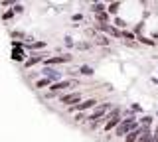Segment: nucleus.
<instances>
[{
  "instance_id": "obj_1",
  "label": "nucleus",
  "mask_w": 158,
  "mask_h": 142,
  "mask_svg": "<svg viewBox=\"0 0 158 142\" xmlns=\"http://www.w3.org/2000/svg\"><path fill=\"white\" fill-rule=\"evenodd\" d=\"M135 128H136L135 119H123L121 124L117 126V134L115 136H125V134H128V132H132Z\"/></svg>"
},
{
  "instance_id": "obj_21",
  "label": "nucleus",
  "mask_w": 158,
  "mask_h": 142,
  "mask_svg": "<svg viewBox=\"0 0 158 142\" xmlns=\"http://www.w3.org/2000/svg\"><path fill=\"white\" fill-rule=\"evenodd\" d=\"M152 140H154V142H158V128H156V132H154V136H152Z\"/></svg>"
},
{
  "instance_id": "obj_11",
  "label": "nucleus",
  "mask_w": 158,
  "mask_h": 142,
  "mask_svg": "<svg viewBox=\"0 0 158 142\" xmlns=\"http://www.w3.org/2000/svg\"><path fill=\"white\" fill-rule=\"evenodd\" d=\"M40 59H42V55H36V57H30V59L26 61V67H32L34 63H38Z\"/></svg>"
},
{
  "instance_id": "obj_9",
  "label": "nucleus",
  "mask_w": 158,
  "mask_h": 142,
  "mask_svg": "<svg viewBox=\"0 0 158 142\" xmlns=\"http://www.w3.org/2000/svg\"><path fill=\"white\" fill-rule=\"evenodd\" d=\"M91 10L95 12V14H103V10H105V4H93Z\"/></svg>"
},
{
  "instance_id": "obj_18",
  "label": "nucleus",
  "mask_w": 158,
  "mask_h": 142,
  "mask_svg": "<svg viewBox=\"0 0 158 142\" xmlns=\"http://www.w3.org/2000/svg\"><path fill=\"white\" fill-rule=\"evenodd\" d=\"M97 18H99L101 22H105V20H107V14H97Z\"/></svg>"
},
{
  "instance_id": "obj_2",
  "label": "nucleus",
  "mask_w": 158,
  "mask_h": 142,
  "mask_svg": "<svg viewBox=\"0 0 158 142\" xmlns=\"http://www.w3.org/2000/svg\"><path fill=\"white\" fill-rule=\"evenodd\" d=\"M73 85H75V81H57V83H53V85L49 87V91H52V93L65 91V89H69V87H73Z\"/></svg>"
},
{
  "instance_id": "obj_6",
  "label": "nucleus",
  "mask_w": 158,
  "mask_h": 142,
  "mask_svg": "<svg viewBox=\"0 0 158 142\" xmlns=\"http://www.w3.org/2000/svg\"><path fill=\"white\" fill-rule=\"evenodd\" d=\"M121 120H123V119H121L118 115H117V116H113V119H109V120H107V124H105V132H109L111 128H117V126L121 124Z\"/></svg>"
},
{
  "instance_id": "obj_17",
  "label": "nucleus",
  "mask_w": 158,
  "mask_h": 142,
  "mask_svg": "<svg viewBox=\"0 0 158 142\" xmlns=\"http://www.w3.org/2000/svg\"><path fill=\"white\" fill-rule=\"evenodd\" d=\"M142 122H144V126H146V124H150V122H152V119H150V116H144V119H142Z\"/></svg>"
},
{
  "instance_id": "obj_15",
  "label": "nucleus",
  "mask_w": 158,
  "mask_h": 142,
  "mask_svg": "<svg viewBox=\"0 0 158 142\" xmlns=\"http://www.w3.org/2000/svg\"><path fill=\"white\" fill-rule=\"evenodd\" d=\"M97 43H99V46H109V40H107L105 36H101V38L97 40Z\"/></svg>"
},
{
  "instance_id": "obj_13",
  "label": "nucleus",
  "mask_w": 158,
  "mask_h": 142,
  "mask_svg": "<svg viewBox=\"0 0 158 142\" xmlns=\"http://www.w3.org/2000/svg\"><path fill=\"white\" fill-rule=\"evenodd\" d=\"M79 73H81V75H91V73H93V69H91L89 65H83L81 69H79Z\"/></svg>"
},
{
  "instance_id": "obj_8",
  "label": "nucleus",
  "mask_w": 158,
  "mask_h": 142,
  "mask_svg": "<svg viewBox=\"0 0 158 142\" xmlns=\"http://www.w3.org/2000/svg\"><path fill=\"white\" fill-rule=\"evenodd\" d=\"M44 87H49V79H48V77H46V79L36 81V89H44Z\"/></svg>"
},
{
  "instance_id": "obj_5",
  "label": "nucleus",
  "mask_w": 158,
  "mask_h": 142,
  "mask_svg": "<svg viewBox=\"0 0 158 142\" xmlns=\"http://www.w3.org/2000/svg\"><path fill=\"white\" fill-rule=\"evenodd\" d=\"M81 99V93H69V95H63L61 97V103H65V105H71V103H75Z\"/></svg>"
},
{
  "instance_id": "obj_4",
  "label": "nucleus",
  "mask_w": 158,
  "mask_h": 142,
  "mask_svg": "<svg viewBox=\"0 0 158 142\" xmlns=\"http://www.w3.org/2000/svg\"><path fill=\"white\" fill-rule=\"evenodd\" d=\"M105 115H107V107H101V109H97V111L93 112L91 116H87V119L91 120V122H99V120H101Z\"/></svg>"
},
{
  "instance_id": "obj_7",
  "label": "nucleus",
  "mask_w": 158,
  "mask_h": 142,
  "mask_svg": "<svg viewBox=\"0 0 158 142\" xmlns=\"http://www.w3.org/2000/svg\"><path fill=\"white\" fill-rule=\"evenodd\" d=\"M71 57L69 55H59V57H52V59L46 61V65H56V63H63V61H69Z\"/></svg>"
},
{
  "instance_id": "obj_20",
  "label": "nucleus",
  "mask_w": 158,
  "mask_h": 142,
  "mask_svg": "<svg viewBox=\"0 0 158 142\" xmlns=\"http://www.w3.org/2000/svg\"><path fill=\"white\" fill-rule=\"evenodd\" d=\"M117 26H118V28H125V22H123V20H118V18H117Z\"/></svg>"
},
{
  "instance_id": "obj_12",
  "label": "nucleus",
  "mask_w": 158,
  "mask_h": 142,
  "mask_svg": "<svg viewBox=\"0 0 158 142\" xmlns=\"http://www.w3.org/2000/svg\"><path fill=\"white\" fill-rule=\"evenodd\" d=\"M118 6H121L118 2H113V4H109V8H107V10H109V14H115V12L118 10Z\"/></svg>"
},
{
  "instance_id": "obj_3",
  "label": "nucleus",
  "mask_w": 158,
  "mask_h": 142,
  "mask_svg": "<svg viewBox=\"0 0 158 142\" xmlns=\"http://www.w3.org/2000/svg\"><path fill=\"white\" fill-rule=\"evenodd\" d=\"M95 105H97L95 99H87V101H83L81 105H73L71 111H79V112H81V111H87V109H91V107H95Z\"/></svg>"
},
{
  "instance_id": "obj_10",
  "label": "nucleus",
  "mask_w": 158,
  "mask_h": 142,
  "mask_svg": "<svg viewBox=\"0 0 158 142\" xmlns=\"http://www.w3.org/2000/svg\"><path fill=\"white\" fill-rule=\"evenodd\" d=\"M12 59H14V61H22V59H24V53L20 51V50H18V51L14 50V53H12Z\"/></svg>"
},
{
  "instance_id": "obj_19",
  "label": "nucleus",
  "mask_w": 158,
  "mask_h": 142,
  "mask_svg": "<svg viewBox=\"0 0 158 142\" xmlns=\"http://www.w3.org/2000/svg\"><path fill=\"white\" fill-rule=\"evenodd\" d=\"M140 142H154V140H152V136H144V138H142Z\"/></svg>"
},
{
  "instance_id": "obj_14",
  "label": "nucleus",
  "mask_w": 158,
  "mask_h": 142,
  "mask_svg": "<svg viewBox=\"0 0 158 142\" xmlns=\"http://www.w3.org/2000/svg\"><path fill=\"white\" fill-rule=\"evenodd\" d=\"M101 30H105V32H109L111 36H118V32L115 30V28H109V26H101Z\"/></svg>"
},
{
  "instance_id": "obj_16",
  "label": "nucleus",
  "mask_w": 158,
  "mask_h": 142,
  "mask_svg": "<svg viewBox=\"0 0 158 142\" xmlns=\"http://www.w3.org/2000/svg\"><path fill=\"white\" fill-rule=\"evenodd\" d=\"M138 40H140L142 43H146V46H154V42H152V40H146V38H138Z\"/></svg>"
}]
</instances>
